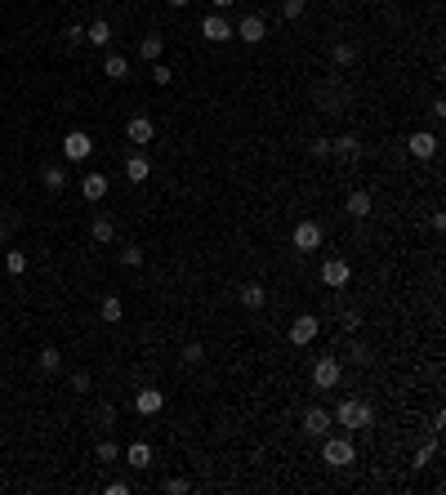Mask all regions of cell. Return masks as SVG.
Wrapping results in <instances>:
<instances>
[{
	"label": "cell",
	"instance_id": "44",
	"mask_svg": "<svg viewBox=\"0 0 446 495\" xmlns=\"http://www.w3.org/2000/svg\"><path fill=\"white\" fill-rule=\"evenodd\" d=\"M210 5H214V9H233L237 0H210Z\"/></svg>",
	"mask_w": 446,
	"mask_h": 495
},
{
	"label": "cell",
	"instance_id": "41",
	"mask_svg": "<svg viewBox=\"0 0 446 495\" xmlns=\"http://www.w3.org/2000/svg\"><path fill=\"white\" fill-rule=\"evenodd\" d=\"M349 353H353V361H371V348H366V344H353Z\"/></svg>",
	"mask_w": 446,
	"mask_h": 495
},
{
	"label": "cell",
	"instance_id": "10",
	"mask_svg": "<svg viewBox=\"0 0 446 495\" xmlns=\"http://www.w3.org/2000/svg\"><path fill=\"white\" fill-rule=\"evenodd\" d=\"M371 210H375V196L366 188H353L344 196V214H349V219H371Z\"/></svg>",
	"mask_w": 446,
	"mask_h": 495
},
{
	"label": "cell",
	"instance_id": "30",
	"mask_svg": "<svg viewBox=\"0 0 446 495\" xmlns=\"http://www.w3.org/2000/svg\"><path fill=\"white\" fill-rule=\"evenodd\" d=\"M152 80H156V85H170V80H174V72H170V63H152Z\"/></svg>",
	"mask_w": 446,
	"mask_h": 495
},
{
	"label": "cell",
	"instance_id": "45",
	"mask_svg": "<svg viewBox=\"0 0 446 495\" xmlns=\"http://www.w3.org/2000/svg\"><path fill=\"white\" fill-rule=\"evenodd\" d=\"M192 5V0H170V9H188Z\"/></svg>",
	"mask_w": 446,
	"mask_h": 495
},
{
	"label": "cell",
	"instance_id": "37",
	"mask_svg": "<svg viewBox=\"0 0 446 495\" xmlns=\"http://www.w3.org/2000/svg\"><path fill=\"white\" fill-rule=\"evenodd\" d=\"M121 263H125V268H139V263H143V250H139V245H129V250H121Z\"/></svg>",
	"mask_w": 446,
	"mask_h": 495
},
{
	"label": "cell",
	"instance_id": "12",
	"mask_svg": "<svg viewBox=\"0 0 446 495\" xmlns=\"http://www.w3.org/2000/svg\"><path fill=\"white\" fill-rule=\"evenodd\" d=\"M330 428H335V424H330V410L326 406H308L304 410V433L308 437H326Z\"/></svg>",
	"mask_w": 446,
	"mask_h": 495
},
{
	"label": "cell",
	"instance_id": "15",
	"mask_svg": "<svg viewBox=\"0 0 446 495\" xmlns=\"http://www.w3.org/2000/svg\"><path fill=\"white\" fill-rule=\"evenodd\" d=\"M330 156L357 161V156H361V139H357V134H339V139H330Z\"/></svg>",
	"mask_w": 446,
	"mask_h": 495
},
{
	"label": "cell",
	"instance_id": "18",
	"mask_svg": "<svg viewBox=\"0 0 446 495\" xmlns=\"http://www.w3.org/2000/svg\"><path fill=\"white\" fill-rule=\"evenodd\" d=\"M85 41H90L94 49H107V45H112V23H107V18H94V23L85 27Z\"/></svg>",
	"mask_w": 446,
	"mask_h": 495
},
{
	"label": "cell",
	"instance_id": "36",
	"mask_svg": "<svg viewBox=\"0 0 446 495\" xmlns=\"http://www.w3.org/2000/svg\"><path fill=\"white\" fill-rule=\"evenodd\" d=\"M339 326H344V335H353V330H361V312H344V317H339Z\"/></svg>",
	"mask_w": 446,
	"mask_h": 495
},
{
	"label": "cell",
	"instance_id": "19",
	"mask_svg": "<svg viewBox=\"0 0 446 495\" xmlns=\"http://www.w3.org/2000/svg\"><path fill=\"white\" fill-rule=\"evenodd\" d=\"M90 237H94L98 245H112V241H117V223H112L107 214H98V219L90 223Z\"/></svg>",
	"mask_w": 446,
	"mask_h": 495
},
{
	"label": "cell",
	"instance_id": "34",
	"mask_svg": "<svg viewBox=\"0 0 446 495\" xmlns=\"http://www.w3.org/2000/svg\"><path fill=\"white\" fill-rule=\"evenodd\" d=\"M282 14L294 23V18H304V0H282Z\"/></svg>",
	"mask_w": 446,
	"mask_h": 495
},
{
	"label": "cell",
	"instance_id": "3",
	"mask_svg": "<svg viewBox=\"0 0 446 495\" xmlns=\"http://www.w3.org/2000/svg\"><path fill=\"white\" fill-rule=\"evenodd\" d=\"M322 241H326V233H322V223L317 219H304V223H294V233H290V245L299 255H312V250H322Z\"/></svg>",
	"mask_w": 446,
	"mask_h": 495
},
{
	"label": "cell",
	"instance_id": "24",
	"mask_svg": "<svg viewBox=\"0 0 446 495\" xmlns=\"http://www.w3.org/2000/svg\"><path fill=\"white\" fill-rule=\"evenodd\" d=\"M125 459H129L134 469H147V464H152V447H147V442H129V447H125Z\"/></svg>",
	"mask_w": 446,
	"mask_h": 495
},
{
	"label": "cell",
	"instance_id": "42",
	"mask_svg": "<svg viewBox=\"0 0 446 495\" xmlns=\"http://www.w3.org/2000/svg\"><path fill=\"white\" fill-rule=\"evenodd\" d=\"M103 491H107V495H129V482H107Z\"/></svg>",
	"mask_w": 446,
	"mask_h": 495
},
{
	"label": "cell",
	"instance_id": "4",
	"mask_svg": "<svg viewBox=\"0 0 446 495\" xmlns=\"http://www.w3.org/2000/svg\"><path fill=\"white\" fill-rule=\"evenodd\" d=\"M339 379H344V361L339 357H317L312 361V388H339Z\"/></svg>",
	"mask_w": 446,
	"mask_h": 495
},
{
	"label": "cell",
	"instance_id": "23",
	"mask_svg": "<svg viewBox=\"0 0 446 495\" xmlns=\"http://www.w3.org/2000/svg\"><path fill=\"white\" fill-rule=\"evenodd\" d=\"M98 317H103L107 326H117V321L125 317V304L117 299V294H107V299H103V304H98Z\"/></svg>",
	"mask_w": 446,
	"mask_h": 495
},
{
	"label": "cell",
	"instance_id": "28",
	"mask_svg": "<svg viewBox=\"0 0 446 495\" xmlns=\"http://www.w3.org/2000/svg\"><path fill=\"white\" fill-rule=\"evenodd\" d=\"M5 272H9V277H23V272H27V255H23V250H9V255H5Z\"/></svg>",
	"mask_w": 446,
	"mask_h": 495
},
{
	"label": "cell",
	"instance_id": "9",
	"mask_svg": "<svg viewBox=\"0 0 446 495\" xmlns=\"http://www.w3.org/2000/svg\"><path fill=\"white\" fill-rule=\"evenodd\" d=\"M90 152H94V139L85 129H68V134H63V156L68 161H85Z\"/></svg>",
	"mask_w": 446,
	"mask_h": 495
},
{
	"label": "cell",
	"instance_id": "20",
	"mask_svg": "<svg viewBox=\"0 0 446 495\" xmlns=\"http://www.w3.org/2000/svg\"><path fill=\"white\" fill-rule=\"evenodd\" d=\"M263 299H268V290H263L259 282H245V286H241V308L259 312V308H263Z\"/></svg>",
	"mask_w": 446,
	"mask_h": 495
},
{
	"label": "cell",
	"instance_id": "26",
	"mask_svg": "<svg viewBox=\"0 0 446 495\" xmlns=\"http://www.w3.org/2000/svg\"><path fill=\"white\" fill-rule=\"evenodd\" d=\"M36 361H41V371H58V366H63V353L54 348V344H45V348H41V357H36Z\"/></svg>",
	"mask_w": 446,
	"mask_h": 495
},
{
	"label": "cell",
	"instance_id": "25",
	"mask_svg": "<svg viewBox=\"0 0 446 495\" xmlns=\"http://www.w3.org/2000/svg\"><path fill=\"white\" fill-rule=\"evenodd\" d=\"M41 183H45L49 192H63V183H68V170H63V165H45V170H41Z\"/></svg>",
	"mask_w": 446,
	"mask_h": 495
},
{
	"label": "cell",
	"instance_id": "14",
	"mask_svg": "<svg viewBox=\"0 0 446 495\" xmlns=\"http://www.w3.org/2000/svg\"><path fill=\"white\" fill-rule=\"evenodd\" d=\"M134 410H139V415H161V410H165V393L161 388H139L134 393Z\"/></svg>",
	"mask_w": 446,
	"mask_h": 495
},
{
	"label": "cell",
	"instance_id": "8",
	"mask_svg": "<svg viewBox=\"0 0 446 495\" xmlns=\"http://www.w3.org/2000/svg\"><path fill=\"white\" fill-rule=\"evenodd\" d=\"M406 152L415 161H433L437 156V134H433V129H415V134L406 139Z\"/></svg>",
	"mask_w": 446,
	"mask_h": 495
},
{
	"label": "cell",
	"instance_id": "27",
	"mask_svg": "<svg viewBox=\"0 0 446 495\" xmlns=\"http://www.w3.org/2000/svg\"><path fill=\"white\" fill-rule=\"evenodd\" d=\"M330 58H335V68H353V58H357V49L353 45H335V49H330Z\"/></svg>",
	"mask_w": 446,
	"mask_h": 495
},
{
	"label": "cell",
	"instance_id": "38",
	"mask_svg": "<svg viewBox=\"0 0 446 495\" xmlns=\"http://www.w3.org/2000/svg\"><path fill=\"white\" fill-rule=\"evenodd\" d=\"M308 152L317 156V161H326V156H330V139H312V143H308Z\"/></svg>",
	"mask_w": 446,
	"mask_h": 495
},
{
	"label": "cell",
	"instance_id": "13",
	"mask_svg": "<svg viewBox=\"0 0 446 495\" xmlns=\"http://www.w3.org/2000/svg\"><path fill=\"white\" fill-rule=\"evenodd\" d=\"M125 139L134 143V147L152 143V139H156V125H152V117H129V121H125Z\"/></svg>",
	"mask_w": 446,
	"mask_h": 495
},
{
	"label": "cell",
	"instance_id": "46",
	"mask_svg": "<svg viewBox=\"0 0 446 495\" xmlns=\"http://www.w3.org/2000/svg\"><path fill=\"white\" fill-rule=\"evenodd\" d=\"M0 237H5V219H0Z\"/></svg>",
	"mask_w": 446,
	"mask_h": 495
},
{
	"label": "cell",
	"instance_id": "11",
	"mask_svg": "<svg viewBox=\"0 0 446 495\" xmlns=\"http://www.w3.org/2000/svg\"><path fill=\"white\" fill-rule=\"evenodd\" d=\"M201 36L210 45H223V41H233V23H228L223 14H206V18H201Z\"/></svg>",
	"mask_w": 446,
	"mask_h": 495
},
{
	"label": "cell",
	"instance_id": "33",
	"mask_svg": "<svg viewBox=\"0 0 446 495\" xmlns=\"http://www.w3.org/2000/svg\"><path fill=\"white\" fill-rule=\"evenodd\" d=\"M201 357H206V348H201V344H196V339H192V344H184V361H188V366H196V361H201Z\"/></svg>",
	"mask_w": 446,
	"mask_h": 495
},
{
	"label": "cell",
	"instance_id": "32",
	"mask_svg": "<svg viewBox=\"0 0 446 495\" xmlns=\"http://www.w3.org/2000/svg\"><path fill=\"white\" fill-rule=\"evenodd\" d=\"M63 41H68V45H80V41H85V27H80V23H68V27H63Z\"/></svg>",
	"mask_w": 446,
	"mask_h": 495
},
{
	"label": "cell",
	"instance_id": "31",
	"mask_svg": "<svg viewBox=\"0 0 446 495\" xmlns=\"http://www.w3.org/2000/svg\"><path fill=\"white\" fill-rule=\"evenodd\" d=\"M433 455H437V442H428V447L415 451V459H410V464H415V469H428V459H433Z\"/></svg>",
	"mask_w": 446,
	"mask_h": 495
},
{
	"label": "cell",
	"instance_id": "29",
	"mask_svg": "<svg viewBox=\"0 0 446 495\" xmlns=\"http://www.w3.org/2000/svg\"><path fill=\"white\" fill-rule=\"evenodd\" d=\"M94 455H98V464H112V459H117L121 451H117V442H107V437H103V442L94 447Z\"/></svg>",
	"mask_w": 446,
	"mask_h": 495
},
{
	"label": "cell",
	"instance_id": "5",
	"mask_svg": "<svg viewBox=\"0 0 446 495\" xmlns=\"http://www.w3.org/2000/svg\"><path fill=\"white\" fill-rule=\"evenodd\" d=\"M317 335H322V321L312 317V312H299V317L290 321V344H294V348H308Z\"/></svg>",
	"mask_w": 446,
	"mask_h": 495
},
{
	"label": "cell",
	"instance_id": "1",
	"mask_svg": "<svg viewBox=\"0 0 446 495\" xmlns=\"http://www.w3.org/2000/svg\"><path fill=\"white\" fill-rule=\"evenodd\" d=\"M330 424H339V428H371L375 424V406L371 402H357V398H344L335 410H330Z\"/></svg>",
	"mask_w": 446,
	"mask_h": 495
},
{
	"label": "cell",
	"instance_id": "35",
	"mask_svg": "<svg viewBox=\"0 0 446 495\" xmlns=\"http://www.w3.org/2000/svg\"><path fill=\"white\" fill-rule=\"evenodd\" d=\"M165 491H170V495H184V491H192V482H188V477H165Z\"/></svg>",
	"mask_w": 446,
	"mask_h": 495
},
{
	"label": "cell",
	"instance_id": "17",
	"mask_svg": "<svg viewBox=\"0 0 446 495\" xmlns=\"http://www.w3.org/2000/svg\"><path fill=\"white\" fill-rule=\"evenodd\" d=\"M107 174H85V179H80V196H85V201H103V196H107Z\"/></svg>",
	"mask_w": 446,
	"mask_h": 495
},
{
	"label": "cell",
	"instance_id": "16",
	"mask_svg": "<svg viewBox=\"0 0 446 495\" xmlns=\"http://www.w3.org/2000/svg\"><path fill=\"white\" fill-rule=\"evenodd\" d=\"M125 179H129V183H147V179H152V161H147L143 152H134L125 161Z\"/></svg>",
	"mask_w": 446,
	"mask_h": 495
},
{
	"label": "cell",
	"instance_id": "43",
	"mask_svg": "<svg viewBox=\"0 0 446 495\" xmlns=\"http://www.w3.org/2000/svg\"><path fill=\"white\" fill-rule=\"evenodd\" d=\"M428 112H433V121H442L446 117V98H433V107H428Z\"/></svg>",
	"mask_w": 446,
	"mask_h": 495
},
{
	"label": "cell",
	"instance_id": "7",
	"mask_svg": "<svg viewBox=\"0 0 446 495\" xmlns=\"http://www.w3.org/2000/svg\"><path fill=\"white\" fill-rule=\"evenodd\" d=\"M263 36H268V23H263L259 14H245V18L233 27V41H241V45H259Z\"/></svg>",
	"mask_w": 446,
	"mask_h": 495
},
{
	"label": "cell",
	"instance_id": "6",
	"mask_svg": "<svg viewBox=\"0 0 446 495\" xmlns=\"http://www.w3.org/2000/svg\"><path fill=\"white\" fill-rule=\"evenodd\" d=\"M349 282H353V263H349V259H326V263H322V286L344 290Z\"/></svg>",
	"mask_w": 446,
	"mask_h": 495
},
{
	"label": "cell",
	"instance_id": "22",
	"mask_svg": "<svg viewBox=\"0 0 446 495\" xmlns=\"http://www.w3.org/2000/svg\"><path fill=\"white\" fill-rule=\"evenodd\" d=\"M161 49H165V36H156V31H147V36L139 41V58L156 63V58H161Z\"/></svg>",
	"mask_w": 446,
	"mask_h": 495
},
{
	"label": "cell",
	"instance_id": "2",
	"mask_svg": "<svg viewBox=\"0 0 446 495\" xmlns=\"http://www.w3.org/2000/svg\"><path fill=\"white\" fill-rule=\"evenodd\" d=\"M322 464L326 469H349L357 464V447H353V437L349 433H339V437H322Z\"/></svg>",
	"mask_w": 446,
	"mask_h": 495
},
{
	"label": "cell",
	"instance_id": "40",
	"mask_svg": "<svg viewBox=\"0 0 446 495\" xmlns=\"http://www.w3.org/2000/svg\"><path fill=\"white\" fill-rule=\"evenodd\" d=\"M72 393H90V375H85V371L72 375Z\"/></svg>",
	"mask_w": 446,
	"mask_h": 495
},
{
	"label": "cell",
	"instance_id": "39",
	"mask_svg": "<svg viewBox=\"0 0 446 495\" xmlns=\"http://www.w3.org/2000/svg\"><path fill=\"white\" fill-rule=\"evenodd\" d=\"M94 420H98V424H103V428H112V420H117V410H112V406L103 402V406H98V410H94Z\"/></svg>",
	"mask_w": 446,
	"mask_h": 495
},
{
	"label": "cell",
	"instance_id": "21",
	"mask_svg": "<svg viewBox=\"0 0 446 495\" xmlns=\"http://www.w3.org/2000/svg\"><path fill=\"white\" fill-rule=\"evenodd\" d=\"M103 76H107V80H125V76H129V58H125V54H107V58H103Z\"/></svg>",
	"mask_w": 446,
	"mask_h": 495
}]
</instances>
